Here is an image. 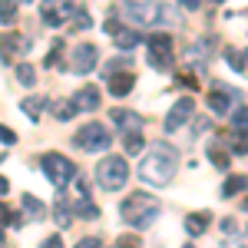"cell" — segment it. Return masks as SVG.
<instances>
[{"label": "cell", "instance_id": "15", "mask_svg": "<svg viewBox=\"0 0 248 248\" xmlns=\"http://www.w3.org/2000/svg\"><path fill=\"white\" fill-rule=\"evenodd\" d=\"M209 53H212V40H202V43H192L189 50H186V60L192 63L195 73H205V66H209Z\"/></svg>", "mask_w": 248, "mask_h": 248}, {"label": "cell", "instance_id": "38", "mask_svg": "<svg viewBox=\"0 0 248 248\" xmlns=\"http://www.w3.org/2000/svg\"><path fill=\"white\" fill-rule=\"evenodd\" d=\"M222 232H225V235H232V232H238V229H235V222H232V218H225V222H222Z\"/></svg>", "mask_w": 248, "mask_h": 248}, {"label": "cell", "instance_id": "18", "mask_svg": "<svg viewBox=\"0 0 248 248\" xmlns=\"http://www.w3.org/2000/svg\"><path fill=\"white\" fill-rule=\"evenodd\" d=\"M136 86V77L129 73V70H123V73H116V77H109V93L119 99V96H129Z\"/></svg>", "mask_w": 248, "mask_h": 248}, {"label": "cell", "instance_id": "40", "mask_svg": "<svg viewBox=\"0 0 248 248\" xmlns=\"http://www.w3.org/2000/svg\"><path fill=\"white\" fill-rule=\"evenodd\" d=\"M245 73H248V50H245Z\"/></svg>", "mask_w": 248, "mask_h": 248}, {"label": "cell", "instance_id": "32", "mask_svg": "<svg viewBox=\"0 0 248 248\" xmlns=\"http://www.w3.org/2000/svg\"><path fill=\"white\" fill-rule=\"evenodd\" d=\"M63 46H66L63 40H57V43H53V50H50V57H46V66H57V63H60V57H63Z\"/></svg>", "mask_w": 248, "mask_h": 248}, {"label": "cell", "instance_id": "22", "mask_svg": "<svg viewBox=\"0 0 248 248\" xmlns=\"http://www.w3.org/2000/svg\"><path fill=\"white\" fill-rule=\"evenodd\" d=\"M245 189H248V175H229L225 186H222V195L232 199V195H238V192H245Z\"/></svg>", "mask_w": 248, "mask_h": 248}, {"label": "cell", "instance_id": "3", "mask_svg": "<svg viewBox=\"0 0 248 248\" xmlns=\"http://www.w3.org/2000/svg\"><path fill=\"white\" fill-rule=\"evenodd\" d=\"M159 212H162V205L149 192H133L126 202H119V218L126 225H133V229H149L159 218Z\"/></svg>", "mask_w": 248, "mask_h": 248}, {"label": "cell", "instance_id": "10", "mask_svg": "<svg viewBox=\"0 0 248 248\" xmlns=\"http://www.w3.org/2000/svg\"><path fill=\"white\" fill-rule=\"evenodd\" d=\"M96 60H99L96 43H79L77 50H73V57H70V70H73L77 77H86V73H93Z\"/></svg>", "mask_w": 248, "mask_h": 248}, {"label": "cell", "instance_id": "33", "mask_svg": "<svg viewBox=\"0 0 248 248\" xmlns=\"http://www.w3.org/2000/svg\"><path fill=\"white\" fill-rule=\"evenodd\" d=\"M93 20H90V14L86 10H77V20H73V30H86Z\"/></svg>", "mask_w": 248, "mask_h": 248}, {"label": "cell", "instance_id": "19", "mask_svg": "<svg viewBox=\"0 0 248 248\" xmlns=\"http://www.w3.org/2000/svg\"><path fill=\"white\" fill-rule=\"evenodd\" d=\"M20 205H23V222H40V218L46 215V209L40 205L37 195H23V199H20Z\"/></svg>", "mask_w": 248, "mask_h": 248}, {"label": "cell", "instance_id": "16", "mask_svg": "<svg viewBox=\"0 0 248 248\" xmlns=\"http://www.w3.org/2000/svg\"><path fill=\"white\" fill-rule=\"evenodd\" d=\"M73 215H77V209H73V202H70V195H60L57 202H53V222H57L60 229H70V222H73Z\"/></svg>", "mask_w": 248, "mask_h": 248}, {"label": "cell", "instance_id": "28", "mask_svg": "<svg viewBox=\"0 0 248 248\" xmlns=\"http://www.w3.org/2000/svg\"><path fill=\"white\" fill-rule=\"evenodd\" d=\"M222 248H248V232H245V235H238V232H232V235H225V242H222Z\"/></svg>", "mask_w": 248, "mask_h": 248}, {"label": "cell", "instance_id": "24", "mask_svg": "<svg viewBox=\"0 0 248 248\" xmlns=\"http://www.w3.org/2000/svg\"><path fill=\"white\" fill-rule=\"evenodd\" d=\"M229 142H232V153L235 155H248V129H235Z\"/></svg>", "mask_w": 248, "mask_h": 248}, {"label": "cell", "instance_id": "20", "mask_svg": "<svg viewBox=\"0 0 248 248\" xmlns=\"http://www.w3.org/2000/svg\"><path fill=\"white\" fill-rule=\"evenodd\" d=\"M20 109L30 116L33 123H40V116L46 109V99H43V96H27V99H20Z\"/></svg>", "mask_w": 248, "mask_h": 248}, {"label": "cell", "instance_id": "17", "mask_svg": "<svg viewBox=\"0 0 248 248\" xmlns=\"http://www.w3.org/2000/svg\"><path fill=\"white\" fill-rule=\"evenodd\" d=\"M73 103L79 106V113H96V109H99V90H96V86H83V90L73 96Z\"/></svg>", "mask_w": 248, "mask_h": 248}, {"label": "cell", "instance_id": "2", "mask_svg": "<svg viewBox=\"0 0 248 248\" xmlns=\"http://www.w3.org/2000/svg\"><path fill=\"white\" fill-rule=\"evenodd\" d=\"M116 14L133 20L136 27H153V23H175V10L169 3H155V0H116Z\"/></svg>", "mask_w": 248, "mask_h": 248}, {"label": "cell", "instance_id": "14", "mask_svg": "<svg viewBox=\"0 0 248 248\" xmlns=\"http://www.w3.org/2000/svg\"><path fill=\"white\" fill-rule=\"evenodd\" d=\"M109 123H116V129L123 136L142 133V119H139V113H133V109H113V113H109Z\"/></svg>", "mask_w": 248, "mask_h": 248}, {"label": "cell", "instance_id": "25", "mask_svg": "<svg viewBox=\"0 0 248 248\" xmlns=\"http://www.w3.org/2000/svg\"><path fill=\"white\" fill-rule=\"evenodd\" d=\"M123 146H126V155H139L146 149V142H142V133H129L123 136Z\"/></svg>", "mask_w": 248, "mask_h": 248}, {"label": "cell", "instance_id": "41", "mask_svg": "<svg viewBox=\"0 0 248 248\" xmlns=\"http://www.w3.org/2000/svg\"><path fill=\"white\" fill-rule=\"evenodd\" d=\"M186 248H195V245H186Z\"/></svg>", "mask_w": 248, "mask_h": 248}, {"label": "cell", "instance_id": "4", "mask_svg": "<svg viewBox=\"0 0 248 248\" xmlns=\"http://www.w3.org/2000/svg\"><path fill=\"white\" fill-rule=\"evenodd\" d=\"M126 182H129V162L123 159V155H106V159H99V166H96V186L103 192H119L126 189Z\"/></svg>", "mask_w": 248, "mask_h": 248}, {"label": "cell", "instance_id": "36", "mask_svg": "<svg viewBox=\"0 0 248 248\" xmlns=\"http://www.w3.org/2000/svg\"><path fill=\"white\" fill-rule=\"evenodd\" d=\"M40 248H63V238H60V235H50V238H46Z\"/></svg>", "mask_w": 248, "mask_h": 248}, {"label": "cell", "instance_id": "13", "mask_svg": "<svg viewBox=\"0 0 248 248\" xmlns=\"http://www.w3.org/2000/svg\"><path fill=\"white\" fill-rule=\"evenodd\" d=\"M103 30H106V33H113V40H116V46H119V50H136L139 43H146L139 30H126V27H123V23H116V20H106V27H103Z\"/></svg>", "mask_w": 248, "mask_h": 248}, {"label": "cell", "instance_id": "29", "mask_svg": "<svg viewBox=\"0 0 248 248\" xmlns=\"http://www.w3.org/2000/svg\"><path fill=\"white\" fill-rule=\"evenodd\" d=\"M225 60L232 63V70H235V73H245V57H242L238 50H225Z\"/></svg>", "mask_w": 248, "mask_h": 248}, {"label": "cell", "instance_id": "5", "mask_svg": "<svg viewBox=\"0 0 248 248\" xmlns=\"http://www.w3.org/2000/svg\"><path fill=\"white\" fill-rule=\"evenodd\" d=\"M40 166H43L46 179H50L57 189H70V182L77 179V166H73L66 155H60V153H46L43 159H40Z\"/></svg>", "mask_w": 248, "mask_h": 248}, {"label": "cell", "instance_id": "23", "mask_svg": "<svg viewBox=\"0 0 248 248\" xmlns=\"http://www.w3.org/2000/svg\"><path fill=\"white\" fill-rule=\"evenodd\" d=\"M77 113H79V106L73 103V99H66V103H57V106H53V116H57L60 123H70Z\"/></svg>", "mask_w": 248, "mask_h": 248}, {"label": "cell", "instance_id": "7", "mask_svg": "<svg viewBox=\"0 0 248 248\" xmlns=\"http://www.w3.org/2000/svg\"><path fill=\"white\" fill-rule=\"evenodd\" d=\"M146 50H149V66L153 70H166L172 63V37L169 33H162V30H155L146 37Z\"/></svg>", "mask_w": 248, "mask_h": 248}, {"label": "cell", "instance_id": "1", "mask_svg": "<svg viewBox=\"0 0 248 248\" xmlns=\"http://www.w3.org/2000/svg\"><path fill=\"white\" fill-rule=\"evenodd\" d=\"M175 166H179L175 149H169L166 142H153L149 153L139 162V179L146 186H153V189H166L172 182V175H175Z\"/></svg>", "mask_w": 248, "mask_h": 248}, {"label": "cell", "instance_id": "21", "mask_svg": "<svg viewBox=\"0 0 248 248\" xmlns=\"http://www.w3.org/2000/svg\"><path fill=\"white\" fill-rule=\"evenodd\" d=\"M209 222H212V215H209V212H192L189 218H186V232H189V235H202Z\"/></svg>", "mask_w": 248, "mask_h": 248}, {"label": "cell", "instance_id": "37", "mask_svg": "<svg viewBox=\"0 0 248 248\" xmlns=\"http://www.w3.org/2000/svg\"><path fill=\"white\" fill-rule=\"evenodd\" d=\"M0 136H3V146H14V142H17V136H14V129H7V126L0 129Z\"/></svg>", "mask_w": 248, "mask_h": 248}, {"label": "cell", "instance_id": "11", "mask_svg": "<svg viewBox=\"0 0 248 248\" xmlns=\"http://www.w3.org/2000/svg\"><path fill=\"white\" fill-rule=\"evenodd\" d=\"M192 113H195V99L192 96H182V99H175L172 103L169 116H166V133H175V129H182L186 123L192 119Z\"/></svg>", "mask_w": 248, "mask_h": 248}, {"label": "cell", "instance_id": "39", "mask_svg": "<svg viewBox=\"0 0 248 248\" xmlns=\"http://www.w3.org/2000/svg\"><path fill=\"white\" fill-rule=\"evenodd\" d=\"M199 3L202 0H182V7H189V10H199Z\"/></svg>", "mask_w": 248, "mask_h": 248}, {"label": "cell", "instance_id": "27", "mask_svg": "<svg viewBox=\"0 0 248 248\" xmlns=\"http://www.w3.org/2000/svg\"><path fill=\"white\" fill-rule=\"evenodd\" d=\"M17 79L23 83V86H33V83H37V73H33V66H30V63H20V66H17Z\"/></svg>", "mask_w": 248, "mask_h": 248}, {"label": "cell", "instance_id": "8", "mask_svg": "<svg viewBox=\"0 0 248 248\" xmlns=\"http://www.w3.org/2000/svg\"><path fill=\"white\" fill-rule=\"evenodd\" d=\"M77 0H40V17L46 27H63L66 17H77Z\"/></svg>", "mask_w": 248, "mask_h": 248}, {"label": "cell", "instance_id": "6", "mask_svg": "<svg viewBox=\"0 0 248 248\" xmlns=\"http://www.w3.org/2000/svg\"><path fill=\"white\" fill-rule=\"evenodd\" d=\"M109 142H113V136H109V129L103 123H86L73 136V146L83 149V153H103V149H109Z\"/></svg>", "mask_w": 248, "mask_h": 248}, {"label": "cell", "instance_id": "31", "mask_svg": "<svg viewBox=\"0 0 248 248\" xmlns=\"http://www.w3.org/2000/svg\"><path fill=\"white\" fill-rule=\"evenodd\" d=\"M14 17H17V3H14V0H3V10H0L3 27H10V23H14Z\"/></svg>", "mask_w": 248, "mask_h": 248}, {"label": "cell", "instance_id": "9", "mask_svg": "<svg viewBox=\"0 0 248 248\" xmlns=\"http://www.w3.org/2000/svg\"><path fill=\"white\" fill-rule=\"evenodd\" d=\"M66 195H70V202H73V209H77V215L79 218H96V215H99V209H96L93 202H90V192H86V182H83V179H73V182H70V192H66Z\"/></svg>", "mask_w": 248, "mask_h": 248}, {"label": "cell", "instance_id": "12", "mask_svg": "<svg viewBox=\"0 0 248 248\" xmlns=\"http://www.w3.org/2000/svg\"><path fill=\"white\" fill-rule=\"evenodd\" d=\"M235 96H238V90H232V86H222V83H215V86L209 90V96H205V99H209V109H212V113L225 116L232 106H235Z\"/></svg>", "mask_w": 248, "mask_h": 248}, {"label": "cell", "instance_id": "30", "mask_svg": "<svg viewBox=\"0 0 248 248\" xmlns=\"http://www.w3.org/2000/svg\"><path fill=\"white\" fill-rule=\"evenodd\" d=\"M232 126H235V129H248V109L245 106L232 109Z\"/></svg>", "mask_w": 248, "mask_h": 248}, {"label": "cell", "instance_id": "35", "mask_svg": "<svg viewBox=\"0 0 248 248\" xmlns=\"http://www.w3.org/2000/svg\"><path fill=\"white\" fill-rule=\"evenodd\" d=\"M73 248H103V242H99V238L93 235V238H79V242H77Z\"/></svg>", "mask_w": 248, "mask_h": 248}, {"label": "cell", "instance_id": "26", "mask_svg": "<svg viewBox=\"0 0 248 248\" xmlns=\"http://www.w3.org/2000/svg\"><path fill=\"white\" fill-rule=\"evenodd\" d=\"M209 159H212V166H215V169H229V162H232V155L222 153V146H215V142L209 146Z\"/></svg>", "mask_w": 248, "mask_h": 248}, {"label": "cell", "instance_id": "34", "mask_svg": "<svg viewBox=\"0 0 248 248\" xmlns=\"http://www.w3.org/2000/svg\"><path fill=\"white\" fill-rule=\"evenodd\" d=\"M116 248H139V238H136V235H123V238L116 242Z\"/></svg>", "mask_w": 248, "mask_h": 248}, {"label": "cell", "instance_id": "42", "mask_svg": "<svg viewBox=\"0 0 248 248\" xmlns=\"http://www.w3.org/2000/svg\"><path fill=\"white\" fill-rule=\"evenodd\" d=\"M215 3H222V0H215Z\"/></svg>", "mask_w": 248, "mask_h": 248}]
</instances>
